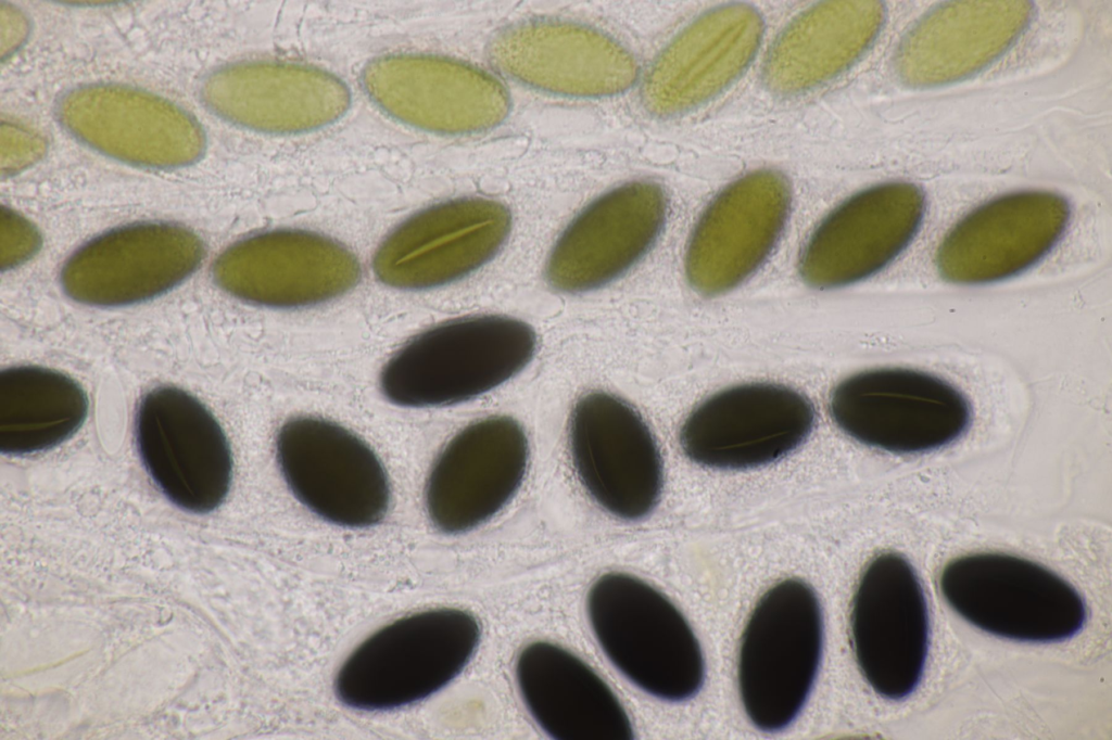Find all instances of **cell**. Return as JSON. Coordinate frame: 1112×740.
I'll return each instance as SVG.
<instances>
[{
	"mask_svg": "<svg viewBox=\"0 0 1112 740\" xmlns=\"http://www.w3.org/2000/svg\"><path fill=\"white\" fill-rule=\"evenodd\" d=\"M851 645L867 682L899 701L920 685L930 646L925 594L911 563L897 552L876 556L852 598Z\"/></svg>",
	"mask_w": 1112,
	"mask_h": 740,
	"instance_id": "7",
	"label": "cell"
},
{
	"mask_svg": "<svg viewBox=\"0 0 1112 740\" xmlns=\"http://www.w3.org/2000/svg\"><path fill=\"white\" fill-rule=\"evenodd\" d=\"M63 126L89 146L123 162L178 167L199 158L205 140L198 122L174 103L119 85L68 92L59 105Z\"/></svg>",
	"mask_w": 1112,
	"mask_h": 740,
	"instance_id": "17",
	"label": "cell"
},
{
	"mask_svg": "<svg viewBox=\"0 0 1112 740\" xmlns=\"http://www.w3.org/2000/svg\"><path fill=\"white\" fill-rule=\"evenodd\" d=\"M879 1H826L794 18L767 54L762 76L783 94L810 89L851 65L882 25Z\"/></svg>",
	"mask_w": 1112,
	"mask_h": 740,
	"instance_id": "27",
	"label": "cell"
},
{
	"mask_svg": "<svg viewBox=\"0 0 1112 740\" xmlns=\"http://www.w3.org/2000/svg\"><path fill=\"white\" fill-rule=\"evenodd\" d=\"M1027 1H952L932 11L905 37L896 69L913 86L949 82L1002 53L1027 24Z\"/></svg>",
	"mask_w": 1112,
	"mask_h": 740,
	"instance_id": "25",
	"label": "cell"
},
{
	"mask_svg": "<svg viewBox=\"0 0 1112 740\" xmlns=\"http://www.w3.org/2000/svg\"><path fill=\"white\" fill-rule=\"evenodd\" d=\"M586 610L615 667L660 700L693 698L705 680L700 645L682 612L639 577L612 572L591 587Z\"/></svg>",
	"mask_w": 1112,
	"mask_h": 740,
	"instance_id": "2",
	"label": "cell"
},
{
	"mask_svg": "<svg viewBox=\"0 0 1112 740\" xmlns=\"http://www.w3.org/2000/svg\"><path fill=\"white\" fill-rule=\"evenodd\" d=\"M528 457L527 436L509 417H490L466 426L431 468L426 507L432 524L443 533L458 534L491 519L518 490Z\"/></svg>",
	"mask_w": 1112,
	"mask_h": 740,
	"instance_id": "18",
	"label": "cell"
},
{
	"mask_svg": "<svg viewBox=\"0 0 1112 740\" xmlns=\"http://www.w3.org/2000/svg\"><path fill=\"white\" fill-rule=\"evenodd\" d=\"M536 335L506 316L462 317L405 343L380 373L383 396L402 407L447 406L475 398L519 373L531 360Z\"/></svg>",
	"mask_w": 1112,
	"mask_h": 740,
	"instance_id": "1",
	"label": "cell"
},
{
	"mask_svg": "<svg viewBox=\"0 0 1112 740\" xmlns=\"http://www.w3.org/2000/svg\"><path fill=\"white\" fill-rule=\"evenodd\" d=\"M1067 219L1066 201L1051 192L997 197L966 215L945 237L936 255L939 273L957 283L1013 276L1053 246Z\"/></svg>",
	"mask_w": 1112,
	"mask_h": 740,
	"instance_id": "21",
	"label": "cell"
},
{
	"mask_svg": "<svg viewBox=\"0 0 1112 740\" xmlns=\"http://www.w3.org/2000/svg\"><path fill=\"white\" fill-rule=\"evenodd\" d=\"M369 97L408 125L445 133L500 124L510 101L501 81L466 62L429 54H390L363 71Z\"/></svg>",
	"mask_w": 1112,
	"mask_h": 740,
	"instance_id": "12",
	"label": "cell"
},
{
	"mask_svg": "<svg viewBox=\"0 0 1112 740\" xmlns=\"http://www.w3.org/2000/svg\"><path fill=\"white\" fill-rule=\"evenodd\" d=\"M516 678L526 706L557 740H630V718L609 686L580 658L547 641L518 655Z\"/></svg>",
	"mask_w": 1112,
	"mask_h": 740,
	"instance_id": "26",
	"label": "cell"
},
{
	"mask_svg": "<svg viewBox=\"0 0 1112 740\" xmlns=\"http://www.w3.org/2000/svg\"><path fill=\"white\" fill-rule=\"evenodd\" d=\"M135 435L147 472L170 502L193 513L222 505L231 451L219 423L194 396L175 386L151 390L137 408Z\"/></svg>",
	"mask_w": 1112,
	"mask_h": 740,
	"instance_id": "9",
	"label": "cell"
},
{
	"mask_svg": "<svg viewBox=\"0 0 1112 740\" xmlns=\"http://www.w3.org/2000/svg\"><path fill=\"white\" fill-rule=\"evenodd\" d=\"M789 207V184L779 171L756 170L728 186L692 233L685 257L690 284L704 295L741 284L768 257Z\"/></svg>",
	"mask_w": 1112,
	"mask_h": 740,
	"instance_id": "15",
	"label": "cell"
},
{
	"mask_svg": "<svg viewBox=\"0 0 1112 740\" xmlns=\"http://www.w3.org/2000/svg\"><path fill=\"white\" fill-rule=\"evenodd\" d=\"M276 457L293 495L321 519L367 527L387 513L390 488L384 468L345 428L315 417L290 419L278 431Z\"/></svg>",
	"mask_w": 1112,
	"mask_h": 740,
	"instance_id": "8",
	"label": "cell"
},
{
	"mask_svg": "<svg viewBox=\"0 0 1112 740\" xmlns=\"http://www.w3.org/2000/svg\"><path fill=\"white\" fill-rule=\"evenodd\" d=\"M923 210V193L908 182L884 183L851 196L807 242L799 260L803 280L826 289L872 276L909 243Z\"/></svg>",
	"mask_w": 1112,
	"mask_h": 740,
	"instance_id": "19",
	"label": "cell"
},
{
	"mask_svg": "<svg viewBox=\"0 0 1112 740\" xmlns=\"http://www.w3.org/2000/svg\"><path fill=\"white\" fill-rule=\"evenodd\" d=\"M762 33L759 13L746 4L722 5L703 14L649 67L642 86L644 106L667 116L715 97L747 67Z\"/></svg>",
	"mask_w": 1112,
	"mask_h": 740,
	"instance_id": "24",
	"label": "cell"
},
{
	"mask_svg": "<svg viewBox=\"0 0 1112 740\" xmlns=\"http://www.w3.org/2000/svg\"><path fill=\"white\" fill-rule=\"evenodd\" d=\"M9 170L18 169L31 162L21 149L34 158L42 151V142L37 143L34 135L12 127L9 129Z\"/></svg>",
	"mask_w": 1112,
	"mask_h": 740,
	"instance_id": "29",
	"label": "cell"
},
{
	"mask_svg": "<svg viewBox=\"0 0 1112 740\" xmlns=\"http://www.w3.org/2000/svg\"><path fill=\"white\" fill-rule=\"evenodd\" d=\"M814 409L784 385L750 383L723 390L685 420L680 441L694 462L745 469L773 462L797 448L814 424Z\"/></svg>",
	"mask_w": 1112,
	"mask_h": 740,
	"instance_id": "13",
	"label": "cell"
},
{
	"mask_svg": "<svg viewBox=\"0 0 1112 740\" xmlns=\"http://www.w3.org/2000/svg\"><path fill=\"white\" fill-rule=\"evenodd\" d=\"M666 213V194L653 181H632L605 193L558 239L546 265L548 283L576 293L619 277L654 243Z\"/></svg>",
	"mask_w": 1112,
	"mask_h": 740,
	"instance_id": "20",
	"label": "cell"
},
{
	"mask_svg": "<svg viewBox=\"0 0 1112 740\" xmlns=\"http://www.w3.org/2000/svg\"><path fill=\"white\" fill-rule=\"evenodd\" d=\"M87 397L67 375L22 366L0 374V448L9 454L46 450L81 425Z\"/></svg>",
	"mask_w": 1112,
	"mask_h": 740,
	"instance_id": "28",
	"label": "cell"
},
{
	"mask_svg": "<svg viewBox=\"0 0 1112 740\" xmlns=\"http://www.w3.org/2000/svg\"><path fill=\"white\" fill-rule=\"evenodd\" d=\"M479 639L477 618L464 610L432 609L401 617L349 655L336 678L337 697L362 711L417 703L460 674Z\"/></svg>",
	"mask_w": 1112,
	"mask_h": 740,
	"instance_id": "3",
	"label": "cell"
},
{
	"mask_svg": "<svg viewBox=\"0 0 1112 740\" xmlns=\"http://www.w3.org/2000/svg\"><path fill=\"white\" fill-rule=\"evenodd\" d=\"M510 227V212L497 201L465 197L440 203L388 234L375 253L374 272L397 289L443 285L490 260Z\"/></svg>",
	"mask_w": 1112,
	"mask_h": 740,
	"instance_id": "11",
	"label": "cell"
},
{
	"mask_svg": "<svg viewBox=\"0 0 1112 740\" xmlns=\"http://www.w3.org/2000/svg\"><path fill=\"white\" fill-rule=\"evenodd\" d=\"M835 423L862 444L900 454L922 452L957 439L970 405L946 381L918 370L883 368L854 374L833 391Z\"/></svg>",
	"mask_w": 1112,
	"mask_h": 740,
	"instance_id": "6",
	"label": "cell"
},
{
	"mask_svg": "<svg viewBox=\"0 0 1112 740\" xmlns=\"http://www.w3.org/2000/svg\"><path fill=\"white\" fill-rule=\"evenodd\" d=\"M214 279L231 295L269 307L332 299L359 279L356 257L342 244L304 230H273L243 239L214 263Z\"/></svg>",
	"mask_w": 1112,
	"mask_h": 740,
	"instance_id": "14",
	"label": "cell"
},
{
	"mask_svg": "<svg viewBox=\"0 0 1112 740\" xmlns=\"http://www.w3.org/2000/svg\"><path fill=\"white\" fill-rule=\"evenodd\" d=\"M822 647L821 605L806 582L787 578L763 594L745 626L737 662L740 697L757 728L779 731L799 715Z\"/></svg>",
	"mask_w": 1112,
	"mask_h": 740,
	"instance_id": "4",
	"label": "cell"
},
{
	"mask_svg": "<svg viewBox=\"0 0 1112 740\" xmlns=\"http://www.w3.org/2000/svg\"><path fill=\"white\" fill-rule=\"evenodd\" d=\"M939 589L962 618L1009 640L1064 641L1087 620L1085 600L1073 585L1018 556L982 552L956 558L943 569Z\"/></svg>",
	"mask_w": 1112,
	"mask_h": 740,
	"instance_id": "5",
	"label": "cell"
},
{
	"mask_svg": "<svg viewBox=\"0 0 1112 740\" xmlns=\"http://www.w3.org/2000/svg\"><path fill=\"white\" fill-rule=\"evenodd\" d=\"M206 105L240 126L299 132L328 125L350 106L346 85L319 67L244 61L216 69L202 89Z\"/></svg>",
	"mask_w": 1112,
	"mask_h": 740,
	"instance_id": "23",
	"label": "cell"
},
{
	"mask_svg": "<svg viewBox=\"0 0 1112 740\" xmlns=\"http://www.w3.org/2000/svg\"><path fill=\"white\" fill-rule=\"evenodd\" d=\"M492 62L509 76L546 91L601 97L630 88L639 67L611 37L565 22H529L506 28L489 47Z\"/></svg>",
	"mask_w": 1112,
	"mask_h": 740,
	"instance_id": "22",
	"label": "cell"
},
{
	"mask_svg": "<svg viewBox=\"0 0 1112 740\" xmlns=\"http://www.w3.org/2000/svg\"><path fill=\"white\" fill-rule=\"evenodd\" d=\"M204 245L192 231L144 222L111 230L78 248L61 271L65 293L90 305L113 306L162 294L201 264Z\"/></svg>",
	"mask_w": 1112,
	"mask_h": 740,
	"instance_id": "16",
	"label": "cell"
},
{
	"mask_svg": "<svg viewBox=\"0 0 1112 740\" xmlns=\"http://www.w3.org/2000/svg\"><path fill=\"white\" fill-rule=\"evenodd\" d=\"M569 428L573 464L592 498L623 520L648 515L661 494L662 463L640 413L616 395L593 392L578 400Z\"/></svg>",
	"mask_w": 1112,
	"mask_h": 740,
	"instance_id": "10",
	"label": "cell"
}]
</instances>
